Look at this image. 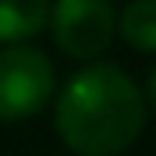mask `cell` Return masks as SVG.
Listing matches in <instances>:
<instances>
[{
    "label": "cell",
    "instance_id": "obj_6",
    "mask_svg": "<svg viewBox=\"0 0 156 156\" xmlns=\"http://www.w3.org/2000/svg\"><path fill=\"white\" fill-rule=\"evenodd\" d=\"M146 103L153 107V114H156V68H153V75H149V85H146Z\"/></svg>",
    "mask_w": 156,
    "mask_h": 156
},
{
    "label": "cell",
    "instance_id": "obj_3",
    "mask_svg": "<svg viewBox=\"0 0 156 156\" xmlns=\"http://www.w3.org/2000/svg\"><path fill=\"white\" fill-rule=\"evenodd\" d=\"M50 29L68 57L92 60L110 46L117 32V11L110 0H57L50 7Z\"/></svg>",
    "mask_w": 156,
    "mask_h": 156
},
{
    "label": "cell",
    "instance_id": "obj_2",
    "mask_svg": "<svg viewBox=\"0 0 156 156\" xmlns=\"http://www.w3.org/2000/svg\"><path fill=\"white\" fill-rule=\"evenodd\" d=\"M53 64L36 46H0V121H25L53 99Z\"/></svg>",
    "mask_w": 156,
    "mask_h": 156
},
{
    "label": "cell",
    "instance_id": "obj_1",
    "mask_svg": "<svg viewBox=\"0 0 156 156\" xmlns=\"http://www.w3.org/2000/svg\"><path fill=\"white\" fill-rule=\"evenodd\" d=\"M53 124L75 156H121L146 128V96L124 68L89 64L64 85Z\"/></svg>",
    "mask_w": 156,
    "mask_h": 156
},
{
    "label": "cell",
    "instance_id": "obj_4",
    "mask_svg": "<svg viewBox=\"0 0 156 156\" xmlns=\"http://www.w3.org/2000/svg\"><path fill=\"white\" fill-rule=\"evenodd\" d=\"M50 21V0H0V43L18 46Z\"/></svg>",
    "mask_w": 156,
    "mask_h": 156
},
{
    "label": "cell",
    "instance_id": "obj_5",
    "mask_svg": "<svg viewBox=\"0 0 156 156\" xmlns=\"http://www.w3.org/2000/svg\"><path fill=\"white\" fill-rule=\"evenodd\" d=\"M121 36L128 46L156 53V0H131L121 11Z\"/></svg>",
    "mask_w": 156,
    "mask_h": 156
}]
</instances>
